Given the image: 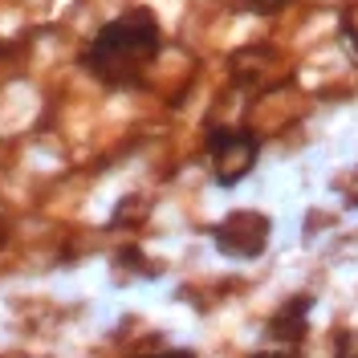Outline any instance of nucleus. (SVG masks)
<instances>
[{
  "instance_id": "f257e3e1",
  "label": "nucleus",
  "mask_w": 358,
  "mask_h": 358,
  "mask_svg": "<svg viewBox=\"0 0 358 358\" xmlns=\"http://www.w3.org/2000/svg\"><path fill=\"white\" fill-rule=\"evenodd\" d=\"M155 49H159V24L151 13L138 8V13H127V17H118L114 24H106L98 33V41L90 49V66H94V73H102L110 82H127L155 57Z\"/></svg>"
},
{
  "instance_id": "f03ea898",
  "label": "nucleus",
  "mask_w": 358,
  "mask_h": 358,
  "mask_svg": "<svg viewBox=\"0 0 358 358\" xmlns=\"http://www.w3.org/2000/svg\"><path fill=\"white\" fill-rule=\"evenodd\" d=\"M212 155H216L220 167H228L224 179H236L248 163H252V143H248V138H236L232 131H220L212 138Z\"/></svg>"
},
{
  "instance_id": "7ed1b4c3",
  "label": "nucleus",
  "mask_w": 358,
  "mask_h": 358,
  "mask_svg": "<svg viewBox=\"0 0 358 358\" xmlns=\"http://www.w3.org/2000/svg\"><path fill=\"white\" fill-rule=\"evenodd\" d=\"M277 4H285V0H257V8H277Z\"/></svg>"
}]
</instances>
